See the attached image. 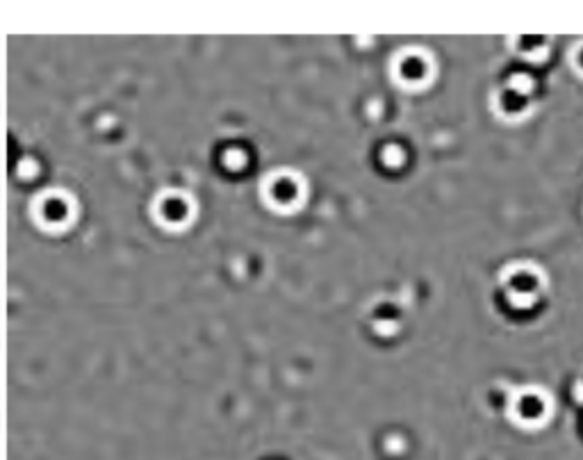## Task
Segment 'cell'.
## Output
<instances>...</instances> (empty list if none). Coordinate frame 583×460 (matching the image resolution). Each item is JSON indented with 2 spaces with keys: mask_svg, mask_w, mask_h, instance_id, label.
I'll list each match as a JSON object with an SVG mask.
<instances>
[{
  "mask_svg": "<svg viewBox=\"0 0 583 460\" xmlns=\"http://www.w3.org/2000/svg\"><path fill=\"white\" fill-rule=\"evenodd\" d=\"M69 201L62 199V196H48V199L41 201V219L48 226H64V221H69Z\"/></svg>",
  "mask_w": 583,
  "mask_h": 460,
  "instance_id": "cell-1",
  "label": "cell"
},
{
  "mask_svg": "<svg viewBox=\"0 0 583 460\" xmlns=\"http://www.w3.org/2000/svg\"><path fill=\"white\" fill-rule=\"evenodd\" d=\"M187 212H190V205L180 196H167V199L160 201V217L167 224H183L187 219Z\"/></svg>",
  "mask_w": 583,
  "mask_h": 460,
  "instance_id": "cell-2",
  "label": "cell"
}]
</instances>
